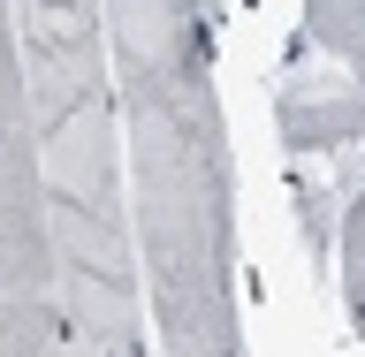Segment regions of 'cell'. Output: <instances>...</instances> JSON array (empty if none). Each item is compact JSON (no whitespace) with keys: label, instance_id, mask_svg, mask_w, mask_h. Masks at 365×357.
Masks as SVG:
<instances>
[{"label":"cell","instance_id":"1","mask_svg":"<svg viewBox=\"0 0 365 357\" xmlns=\"http://www.w3.org/2000/svg\"><path fill=\"white\" fill-rule=\"evenodd\" d=\"M8 23H16L38 182H46V213H53L68 350L137 357L145 304H137V259H130V228H122L107 16H99V0H8Z\"/></svg>","mask_w":365,"mask_h":357},{"label":"cell","instance_id":"2","mask_svg":"<svg viewBox=\"0 0 365 357\" xmlns=\"http://www.w3.org/2000/svg\"><path fill=\"white\" fill-rule=\"evenodd\" d=\"M130 167H137V244L160 312V350L175 357H236V167L213 99V68L182 76L145 107H130Z\"/></svg>","mask_w":365,"mask_h":357},{"label":"cell","instance_id":"3","mask_svg":"<svg viewBox=\"0 0 365 357\" xmlns=\"http://www.w3.org/2000/svg\"><path fill=\"white\" fill-rule=\"evenodd\" d=\"M61 350L68 312H61V267H53V213H46L38 182L16 23L0 0V357H61Z\"/></svg>","mask_w":365,"mask_h":357},{"label":"cell","instance_id":"4","mask_svg":"<svg viewBox=\"0 0 365 357\" xmlns=\"http://www.w3.org/2000/svg\"><path fill=\"white\" fill-rule=\"evenodd\" d=\"M107 16V53L122 107H145L160 91H175L182 76L205 68V23L198 0H99Z\"/></svg>","mask_w":365,"mask_h":357},{"label":"cell","instance_id":"5","mask_svg":"<svg viewBox=\"0 0 365 357\" xmlns=\"http://www.w3.org/2000/svg\"><path fill=\"white\" fill-rule=\"evenodd\" d=\"M282 152L289 160H358L365 145V61L358 68H297L282 76Z\"/></svg>","mask_w":365,"mask_h":357},{"label":"cell","instance_id":"6","mask_svg":"<svg viewBox=\"0 0 365 357\" xmlns=\"http://www.w3.org/2000/svg\"><path fill=\"white\" fill-rule=\"evenodd\" d=\"M335 190H342V312L365 335V145L358 160H342Z\"/></svg>","mask_w":365,"mask_h":357},{"label":"cell","instance_id":"7","mask_svg":"<svg viewBox=\"0 0 365 357\" xmlns=\"http://www.w3.org/2000/svg\"><path fill=\"white\" fill-rule=\"evenodd\" d=\"M304 38L342 68L365 61V0H304Z\"/></svg>","mask_w":365,"mask_h":357}]
</instances>
